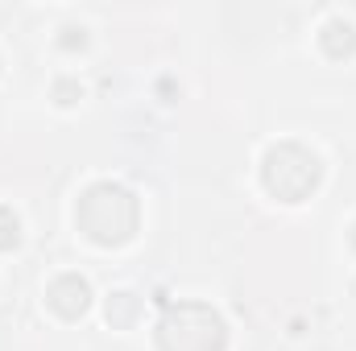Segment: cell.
Wrapping results in <instances>:
<instances>
[{"mask_svg":"<svg viewBox=\"0 0 356 351\" xmlns=\"http://www.w3.org/2000/svg\"><path fill=\"white\" fill-rule=\"evenodd\" d=\"M269 194H277L282 203H302L315 186H319V157L307 153L302 145L286 141V145H273L266 153V166H261Z\"/></svg>","mask_w":356,"mask_h":351,"instance_id":"cell-3","label":"cell"},{"mask_svg":"<svg viewBox=\"0 0 356 351\" xmlns=\"http://www.w3.org/2000/svg\"><path fill=\"white\" fill-rule=\"evenodd\" d=\"M158 348L162 351H224L228 348V327L224 318L203 306V302H178L166 310L158 327Z\"/></svg>","mask_w":356,"mask_h":351,"instance_id":"cell-2","label":"cell"},{"mask_svg":"<svg viewBox=\"0 0 356 351\" xmlns=\"http://www.w3.org/2000/svg\"><path fill=\"white\" fill-rule=\"evenodd\" d=\"M353 248H356V228H353Z\"/></svg>","mask_w":356,"mask_h":351,"instance_id":"cell-9","label":"cell"},{"mask_svg":"<svg viewBox=\"0 0 356 351\" xmlns=\"http://www.w3.org/2000/svg\"><path fill=\"white\" fill-rule=\"evenodd\" d=\"M137 318V298L133 293H112L108 298V323L112 327H129Z\"/></svg>","mask_w":356,"mask_h":351,"instance_id":"cell-6","label":"cell"},{"mask_svg":"<svg viewBox=\"0 0 356 351\" xmlns=\"http://www.w3.org/2000/svg\"><path fill=\"white\" fill-rule=\"evenodd\" d=\"M323 50H327L332 58L353 54V50H356V29L348 25V21H332V25L323 29Z\"/></svg>","mask_w":356,"mask_h":351,"instance_id":"cell-5","label":"cell"},{"mask_svg":"<svg viewBox=\"0 0 356 351\" xmlns=\"http://www.w3.org/2000/svg\"><path fill=\"white\" fill-rule=\"evenodd\" d=\"M75 219L95 244H120L137 232V198L116 182H95L83 190Z\"/></svg>","mask_w":356,"mask_h":351,"instance_id":"cell-1","label":"cell"},{"mask_svg":"<svg viewBox=\"0 0 356 351\" xmlns=\"http://www.w3.org/2000/svg\"><path fill=\"white\" fill-rule=\"evenodd\" d=\"M54 95H58V103H75V95H83V91L75 87V83H67V79H63V83L54 87Z\"/></svg>","mask_w":356,"mask_h":351,"instance_id":"cell-8","label":"cell"},{"mask_svg":"<svg viewBox=\"0 0 356 351\" xmlns=\"http://www.w3.org/2000/svg\"><path fill=\"white\" fill-rule=\"evenodd\" d=\"M50 306L63 314V318H79L83 310H88V298H91V289H88V281L79 277V273H63V277H54L50 281Z\"/></svg>","mask_w":356,"mask_h":351,"instance_id":"cell-4","label":"cell"},{"mask_svg":"<svg viewBox=\"0 0 356 351\" xmlns=\"http://www.w3.org/2000/svg\"><path fill=\"white\" fill-rule=\"evenodd\" d=\"M17 240H21V223H17V215H13L8 207H0V252L13 248Z\"/></svg>","mask_w":356,"mask_h":351,"instance_id":"cell-7","label":"cell"}]
</instances>
